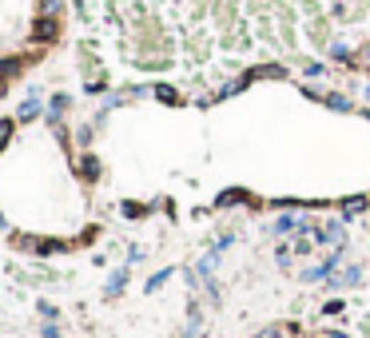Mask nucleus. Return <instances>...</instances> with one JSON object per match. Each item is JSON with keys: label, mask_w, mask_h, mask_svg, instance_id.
Here are the masks:
<instances>
[{"label": "nucleus", "mask_w": 370, "mask_h": 338, "mask_svg": "<svg viewBox=\"0 0 370 338\" xmlns=\"http://www.w3.org/2000/svg\"><path fill=\"white\" fill-rule=\"evenodd\" d=\"M342 239H347L342 223H322V227L315 231V243H327V247H342Z\"/></svg>", "instance_id": "1"}, {"label": "nucleus", "mask_w": 370, "mask_h": 338, "mask_svg": "<svg viewBox=\"0 0 370 338\" xmlns=\"http://www.w3.org/2000/svg\"><path fill=\"white\" fill-rule=\"evenodd\" d=\"M362 278V267H347L342 275H330V287H354Z\"/></svg>", "instance_id": "2"}, {"label": "nucleus", "mask_w": 370, "mask_h": 338, "mask_svg": "<svg viewBox=\"0 0 370 338\" xmlns=\"http://www.w3.org/2000/svg\"><path fill=\"white\" fill-rule=\"evenodd\" d=\"M290 231H303V215H283V219H275V235H290Z\"/></svg>", "instance_id": "3"}, {"label": "nucleus", "mask_w": 370, "mask_h": 338, "mask_svg": "<svg viewBox=\"0 0 370 338\" xmlns=\"http://www.w3.org/2000/svg\"><path fill=\"white\" fill-rule=\"evenodd\" d=\"M80 175L84 179H96V175H100V163H96V156H84L80 159Z\"/></svg>", "instance_id": "4"}, {"label": "nucleus", "mask_w": 370, "mask_h": 338, "mask_svg": "<svg viewBox=\"0 0 370 338\" xmlns=\"http://www.w3.org/2000/svg\"><path fill=\"white\" fill-rule=\"evenodd\" d=\"M36 40H40V44H52V40H56V20L40 24V28H36Z\"/></svg>", "instance_id": "5"}, {"label": "nucleus", "mask_w": 370, "mask_h": 338, "mask_svg": "<svg viewBox=\"0 0 370 338\" xmlns=\"http://www.w3.org/2000/svg\"><path fill=\"white\" fill-rule=\"evenodd\" d=\"M327 104H330L334 111H350V99L342 96V92H330V96H327Z\"/></svg>", "instance_id": "6"}, {"label": "nucleus", "mask_w": 370, "mask_h": 338, "mask_svg": "<svg viewBox=\"0 0 370 338\" xmlns=\"http://www.w3.org/2000/svg\"><path fill=\"white\" fill-rule=\"evenodd\" d=\"M40 116V104H36V99H24L21 104V119H36Z\"/></svg>", "instance_id": "7"}, {"label": "nucleus", "mask_w": 370, "mask_h": 338, "mask_svg": "<svg viewBox=\"0 0 370 338\" xmlns=\"http://www.w3.org/2000/svg\"><path fill=\"white\" fill-rule=\"evenodd\" d=\"M124 283H128V275H124V271H116V275H111V283H108V295H120Z\"/></svg>", "instance_id": "8"}, {"label": "nucleus", "mask_w": 370, "mask_h": 338, "mask_svg": "<svg viewBox=\"0 0 370 338\" xmlns=\"http://www.w3.org/2000/svg\"><path fill=\"white\" fill-rule=\"evenodd\" d=\"M12 131H16V124H12V119H0V151H4V143H9Z\"/></svg>", "instance_id": "9"}, {"label": "nucleus", "mask_w": 370, "mask_h": 338, "mask_svg": "<svg viewBox=\"0 0 370 338\" xmlns=\"http://www.w3.org/2000/svg\"><path fill=\"white\" fill-rule=\"evenodd\" d=\"M310 247H315V235H299V239H295V251H299V255H310Z\"/></svg>", "instance_id": "10"}, {"label": "nucleus", "mask_w": 370, "mask_h": 338, "mask_svg": "<svg viewBox=\"0 0 370 338\" xmlns=\"http://www.w3.org/2000/svg\"><path fill=\"white\" fill-rule=\"evenodd\" d=\"M347 215H362V211H366V199H347Z\"/></svg>", "instance_id": "11"}, {"label": "nucleus", "mask_w": 370, "mask_h": 338, "mask_svg": "<svg viewBox=\"0 0 370 338\" xmlns=\"http://www.w3.org/2000/svg\"><path fill=\"white\" fill-rule=\"evenodd\" d=\"M171 278V271H160V275H151V283H148V290H160L163 283Z\"/></svg>", "instance_id": "12"}, {"label": "nucleus", "mask_w": 370, "mask_h": 338, "mask_svg": "<svg viewBox=\"0 0 370 338\" xmlns=\"http://www.w3.org/2000/svg\"><path fill=\"white\" fill-rule=\"evenodd\" d=\"M156 96L168 99V104H175V99H180V96H175V88H168V84H160V88H156Z\"/></svg>", "instance_id": "13"}, {"label": "nucleus", "mask_w": 370, "mask_h": 338, "mask_svg": "<svg viewBox=\"0 0 370 338\" xmlns=\"http://www.w3.org/2000/svg\"><path fill=\"white\" fill-rule=\"evenodd\" d=\"M330 60H350L347 44H330Z\"/></svg>", "instance_id": "14"}, {"label": "nucleus", "mask_w": 370, "mask_h": 338, "mask_svg": "<svg viewBox=\"0 0 370 338\" xmlns=\"http://www.w3.org/2000/svg\"><path fill=\"white\" fill-rule=\"evenodd\" d=\"M303 72H307V76H322V68L315 64V60H303Z\"/></svg>", "instance_id": "15"}, {"label": "nucleus", "mask_w": 370, "mask_h": 338, "mask_svg": "<svg viewBox=\"0 0 370 338\" xmlns=\"http://www.w3.org/2000/svg\"><path fill=\"white\" fill-rule=\"evenodd\" d=\"M40 315L48 318V322H56V307H52V302H40Z\"/></svg>", "instance_id": "16"}, {"label": "nucleus", "mask_w": 370, "mask_h": 338, "mask_svg": "<svg viewBox=\"0 0 370 338\" xmlns=\"http://www.w3.org/2000/svg\"><path fill=\"white\" fill-rule=\"evenodd\" d=\"M290 251L295 247H279V267H290Z\"/></svg>", "instance_id": "17"}, {"label": "nucleus", "mask_w": 370, "mask_h": 338, "mask_svg": "<svg viewBox=\"0 0 370 338\" xmlns=\"http://www.w3.org/2000/svg\"><path fill=\"white\" fill-rule=\"evenodd\" d=\"M44 12H48V16H56V12H60V0H44Z\"/></svg>", "instance_id": "18"}, {"label": "nucleus", "mask_w": 370, "mask_h": 338, "mask_svg": "<svg viewBox=\"0 0 370 338\" xmlns=\"http://www.w3.org/2000/svg\"><path fill=\"white\" fill-rule=\"evenodd\" d=\"M359 64H362V68H366V72H370V44H366V48H362V52H359Z\"/></svg>", "instance_id": "19"}, {"label": "nucleus", "mask_w": 370, "mask_h": 338, "mask_svg": "<svg viewBox=\"0 0 370 338\" xmlns=\"http://www.w3.org/2000/svg\"><path fill=\"white\" fill-rule=\"evenodd\" d=\"M44 338H60V330H56V327L48 322V327H44Z\"/></svg>", "instance_id": "20"}, {"label": "nucleus", "mask_w": 370, "mask_h": 338, "mask_svg": "<svg viewBox=\"0 0 370 338\" xmlns=\"http://www.w3.org/2000/svg\"><path fill=\"white\" fill-rule=\"evenodd\" d=\"M330 338H347V334H330Z\"/></svg>", "instance_id": "21"}, {"label": "nucleus", "mask_w": 370, "mask_h": 338, "mask_svg": "<svg viewBox=\"0 0 370 338\" xmlns=\"http://www.w3.org/2000/svg\"><path fill=\"white\" fill-rule=\"evenodd\" d=\"M366 99H370V88H366Z\"/></svg>", "instance_id": "22"}]
</instances>
